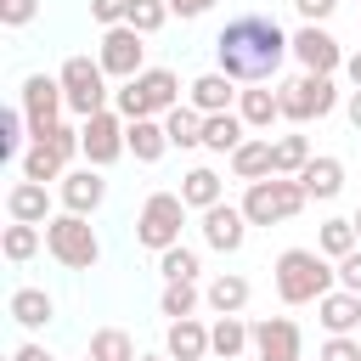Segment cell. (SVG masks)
<instances>
[{
	"instance_id": "cell-27",
	"label": "cell",
	"mask_w": 361,
	"mask_h": 361,
	"mask_svg": "<svg viewBox=\"0 0 361 361\" xmlns=\"http://www.w3.org/2000/svg\"><path fill=\"white\" fill-rule=\"evenodd\" d=\"M231 175H237V180H265V175H276V169H271V135H248V141L231 152Z\"/></svg>"
},
{
	"instance_id": "cell-30",
	"label": "cell",
	"mask_w": 361,
	"mask_h": 361,
	"mask_svg": "<svg viewBox=\"0 0 361 361\" xmlns=\"http://www.w3.org/2000/svg\"><path fill=\"white\" fill-rule=\"evenodd\" d=\"M164 130H169V147H203V113L186 102V107H169L164 113Z\"/></svg>"
},
{
	"instance_id": "cell-14",
	"label": "cell",
	"mask_w": 361,
	"mask_h": 361,
	"mask_svg": "<svg viewBox=\"0 0 361 361\" xmlns=\"http://www.w3.org/2000/svg\"><path fill=\"white\" fill-rule=\"evenodd\" d=\"M203 243L214 248V254H237L243 243H248V214H243V203H214V209H203Z\"/></svg>"
},
{
	"instance_id": "cell-25",
	"label": "cell",
	"mask_w": 361,
	"mask_h": 361,
	"mask_svg": "<svg viewBox=\"0 0 361 361\" xmlns=\"http://www.w3.org/2000/svg\"><path fill=\"white\" fill-rule=\"evenodd\" d=\"M243 350H254V327H243V316H220V322L209 327V355L237 361Z\"/></svg>"
},
{
	"instance_id": "cell-2",
	"label": "cell",
	"mask_w": 361,
	"mask_h": 361,
	"mask_svg": "<svg viewBox=\"0 0 361 361\" xmlns=\"http://www.w3.org/2000/svg\"><path fill=\"white\" fill-rule=\"evenodd\" d=\"M271 276H276V299L282 305H316L322 293H333L338 265L322 248H282L276 265H271Z\"/></svg>"
},
{
	"instance_id": "cell-35",
	"label": "cell",
	"mask_w": 361,
	"mask_h": 361,
	"mask_svg": "<svg viewBox=\"0 0 361 361\" xmlns=\"http://www.w3.org/2000/svg\"><path fill=\"white\" fill-rule=\"evenodd\" d=\"M68 175V164L45 147V141H28V152H23V180H62Z\"/></svg>"
},
{
	"instance_id": "cell-44",
	"label": "cell",
	"mask_w": 361,
	"mask_h": 361,
	"mask_svg": "<svg viewBox=\"0 0 361 361\" xmlns=\"http://www.w3.org/2000/svg\"><path fill=\"white\" fill-rule=\"evenodd\" d=\"M11 361H56V355H51L45 344H34V338H28V344H17V350H11Z\"/></svg>"
},
{
	"instance_id": "cell-48",
	"label": "cell",
	"mask_w": 361,
	"mask_h": 361,
	"mask_svg": "<svg viewBox=\"0 0 361 361\" xmlns=\"http://www.w3.org/2000/svg\"><path fill=\"white\" fill-rule=\"evenodd\" d=\"M350 220H355V231H361V209H355V214H350Z\"/></svg>"
},
{
	"instance_id": "cell-18",
	"label": "cell",
	"mask_w": 361,
	"mask_h": 361,
	"mask_svg": "<svg viewBox=\"0 0 361 361\" xmlns=\"http://www.w3.org/2000/svg\"><path fill=\"white\" fill-rule=\"evenodd\" d=\"M6 214H11V220H28V226H45V220H51V192H45V180H17V186L6 192Z\"/></svg>"
},
{
	"instance_id": "cell-5",
	"label": "cell",
	"mask_w": 361,
	"mask_h": 361,
	"mask_svg": "<svg viewBox=\"0 0 361 361\" xmlns=\"http://www.w3.org/2000/svg\"><path fill=\"white\" fill-rule=\"evenodd\" d=\"M45 248H51V259L68 265V271H90V265L102 259V243H96V231H90V214H73V209H62V214L45 220Z\"/></svg>"
},
{
	"instance_id": "cell-21",
	"label": "cell",
	"mask_w": 361,
	"mask_h": 361,
	"mask_svg": "<svg viewBox=\"0 0 361 361\" xmlns=\"http://www.w3.org/2000/svg\"><path fill=\"white\" fill-rule=\"evenodd\" d=\"M248 141V124H243V113L231 107V113H203V147L209 152H237Z\"/></svg>"
},
{
	"instance_id": "cell-3",
	"label": "cell",
	"mask_w": 361,
	"mask_h": 361,
	"mask_svg": "<svg viewBox=\"0 0 361 361\" xmlns=\"http://www.w3.org/2000/svg\"><path fill=\"white\" fill-rule=\"evenodd\" d=\"M113 107L124 118H164L169 107H180V79L169 68H141L135 79H124L113 90Z\"/></svg>"
},
{
	"instance_id": "cell-39",
	"label": "cell",
	"mask_w": 361,
	"mask_h": 361,
	"mask_svg": "<svg viewBox=\"0 0 361 361\" xmlns=\"http://www.w3.org/2000/svg\"><path fill=\"white\" fill-rule=\"evenodd\" d=\"M39 17V0H0V23L6 28H28Z\"/></svg>"
},
{
	"instance_id": "cell-45",
	"label": "cell",
	"mask_w": 361,
	"mask_h": 361,
	"mask_svg": "<svg viewBox=\"0 0 361 361\" xmlns=\"http://www.w3.org/2000/svg\"><path fill=\"white\" fill-rule=\"evenodd\" d=\"M169 11L175 17H203V11H214V0H169Z\"/></svg>"
},
{
	"instance_id": "cell-7",
	"label": "cell",
	"mask_w": 361,
	"mask_h": 361,
	"mask_svg": "<svg viewBox=\"0 0 361 361\" xmlns=\"http://www.w3.org/2000/svg\"><path fill=\"white\" fill-rule=\"evenodd\" d=\"M180 226H186V197L180 192H152L141 203V214H135V243L164 254V248L180 243Z\"/></svg>"
},
{
	"instance_id": "cell-17",
	"label": "cell",
	"mask_w": 361,
	"mask_h": 361,
	"mask_svg": "<svg viewBox=\"0 0 361 361\" xmlns=\"http://www.w3.org/2000/svg\"><path fill=\"white\" fill-rule=\"evenodd\" d=\"M316 322H322L327 333H355V327H361V293H350V288L322 293V299H316Z\"/></svg>"
},
{
	"instance_id": "cell-20",
	"label": "cell",
	"mask_w": 361,
	"mask_h": 361,
	"mask_svg": "<svg viewBox=\"0 0 361 361\" xmlns=\"http://www.w3.org/2000/svg\"><path fill=\"white\" fill-rule=\"evenodd\" d=\"M299 186H305V197H322V203H333L338 192H344V164L338 158H310L305 169H299Z\"/></svg>"
},
{
	"instance_id": "cell-41",
	"label": "cell",
	"mask_w": 361,
	"mask_h": 361,
	"mask_svg": "<svg viewBox=\"0 0 361 361\" xmlns=\"http://www.w3.org/2000/svg\"><path fill=\"white\" fill-rule=\"evenodd\" d=\"M90 17H96L102 28H118V23L130 17V0H90Z\"/></svg>"
},
{
	"instance_id": "cell-33",
	"label": "cell",
	"mask_w": 361,
	"mask_h": 361,
	"mask_svg": "<svg viewBox=\"0 0 361 361\" xmlns=\"http://www.w3.org/2000/svg\"><path fill=\"white\" fill-rule=\"evenodd\" d=\"M197 271H203V259H197V248H186V243H175V248L158 254V276H164V282H197Z\"/></svg>"
},
{
	"instance_id": "cell-43",
	"label": "cell",
	"mask_w": 361,
	"mask_h": 361,
	"mask_svg": "<svg viewBox=\"0 0 361 361\" xmlns=\"http://www.w3.org/2000/svg\"><path fill=\"white\" fill-rule=\"evenodd\" d=\"M293 11H299L305 23H327V17L338 11V0H293Z\"/></svg>"
},
{
	"instance_id": "cell-22",
	"label": "cell",
	"mask_w": 361,
	"mask_h": 361,
	"mask_svg": "<svg viewBox=\"0 0 361 361\" xmlns=\"http://www.w3.org/2000/svg\"><path fill=\"white\" fill-rule=\"evenodd\" d=\"M124 141H130L135 164H158V158L169 152V130H164V118H130Z\"/></svg>"
},
{
	"instance_id": "cell-10",
	"label": "cell",
	"mask_w": 361,
	"mask_h": 361,
	"mask_svg": "<svg viewBox=\"0 0 361 361\" xmlns=\"http://www.w3.org/2000/svg\"><path fill=\"white\" fill-rule=\"evenodd\" d=\"M17 107L28 113V135L39 141V135L62 118V107H68L62 79H51V73H28V79H23V90H17Z\"/></svg>"
},
{
	"instance_id": "cell-15",
	"label": "cell",
	"mask_w": 361,
	"mask_h": 361,
	"mask_svg": "<svg viewBox=\"0 0 361 361\" xmlns=\"http://www.w3.org/2000/svg\"><path fill=\"white\" fill-rule=\"evenodd\" d=\"M56 197H62V209H73V214H96L102 197H107V180H102L96 164H85V169H68V175L56 180Z\"/></svg>"
},
{
	"instance_id": "cell-32",
	"label": "cell",
	"mask_w": 361,
	"mask_h": 361,
	"mask_svg": "<svg viewBox=\"0 0 361 361\" xmlns=\"http://www.w3.org/2000/svg\"><path fill=\"white\" fill-rule=\"evenodd\" d=\"M310 158H316V152H310L305 135H276V141H271V169H276V175H299Z\"/></svg>"
},
{
	"instance_id": "cell-6",
	"label": "cell",
	"mask_w": 361,
	"mask_h": 361,
	"mask_svg": "<svg viewBox=\"0 0 361 361\" xmlns=\"http://www.w3.org/2000/svg\"><path fill=\"white\" fill-rule=\"evenodd\" d=\"M56 79H62V96H68V113H73V118H90V113L113 107V90H107V68H102V56H68Z\"/></svg>"
},
{
	"instance_id": "cell-34",
	"label": "cell",
	"mask_w": 361,
	"mask_h": 361,
	"mask_svg": "<svg viewBox=\"0 0 361 361\" xmlns=\"http://www.w3.org/2000/svg\"><path fill=\"white\" fill-rule=\"evenodd\" d=\"M90 355H96V361H141V355H135V338H130L124 327H96V333H90Z\"/></svg>"
},
{
	"instance_id": "cell-8",
	"label": "cell",
	"mask_w": 361,
	"mask_h": 361,
	"mask_svg": "<svg viewBox=\"0 0 361 361\" xmlns=\"http://www.w3.org/2000/svg\"><path fill=\"white\" fill-rule=\"evenodd\" d=\"M282 118H293V124H310V118H327L333 107H338V90H333V73H299V79H288L282 90Z\"/></svg>"
},
{
	"instance_id": "cell-37",
	"label": "cell",
	"mask_w": 361,
	"mask_h": 361,
	"mask_svg": "<svg viewBox=\"0 0 361 361\" xmlns=\"http://www.w3.org/2000/svg\"><path fill=\"white\" fill-rule=\"evenodd\" d=\"M169 17H175V11H169V0H130V17H124V23H130L135 34H158Z\"/></svg>"
},
{
	"instance_id": "cell-19",
	"label": "cell",
	"mask_w": 361,
	"mask_h": 361,
	"mask_svg": "<svg viewBox=\"0 0 361 361\" xmlns=\"http://www.w3.org/2000/svg\"><path fill=\"white\" fill-rule=\"evenodd\" d=\"M164 350H169V361H209V327H203L197 316H180V322H169V338H164Z\"/></svg>"
},
{
	"instance_id": "cell-11",
	"label": "cell",
	"mask_w": 361,
	"mask_h": 361,
	"mask_svg": "<svg viewBox=\"0 0 361 361\" xmlns=\"http://www.w3.org/2000/svg\"><path fill=\"white\" fill-rule=\"evenodd\" d=\"M141 39H147V34H135L130 23L102 28V51H96V56H102L107 79H118V85H124V79H135V73L147 68V45H141Z\"/></svg>"
},
{
	"instance_id": "cell-40",
	"label": "cell",
	"mask_w": 361,
	"mask_h": 361,
	"mask_svg": "<svg viewBox=\"0 0 361 361\" xmlns=\"http://www.w3.org/2000/svg\"><path fill=\"white\" fill-rule=\"evenodd\" d=\"M322 361H361V338H350V333H333V338L322 344Z\"/></svg>"
},
{
	"instance_id": "cell-12",
	"label": "cell",
	"mask_w": 361,
	"mask_h": 361,
	"mask_svg": "<svg viewBox=\"0 0 361 361\" xmlns=\"http://www.w3.org/2000/svg\"><path fill=\"white\" fill-rule=\"evenodd\" d=\"M254 361H305V333L293 316L254 322Z\"/></svg>"
},
{
	"instance_id": "cell-29",
	"label": "cell",
	"mask_w": 361,
	"mask_h": 361,
	"mask_svg": "<svg viewBox=\"0 0 361 361\" xmlns=\"http://www.w3.org/2000/svg\"><path fill=\"white\" fill-rule=\"evenodd\" d=\"M39 243H45V226H28V220H11V226H6V237H0V254H6L11 265H28V259L39 254Z\"/></svg>"
},
{
	"instance_id": "cell-1",
	"label": "cell",
	"mask_w": 361,
	"mask_h": 361,
	"mask_svg": "<svg viewBox=\"0 0 361 361\" xmlns=\"http://www.w3.org/2000/svg\"><path fill=\"white\" fill-rule=\"evenodd\" d=\"M293 56V34H282L276 17L265 11H243L214 34V62L220 73H231L237 85H265L276 79V68Z\"/></svg>"
},
{
	"instance_id": "cell-49",
	"label": "cell",
	"mask_w": 361,
	"mask_h": 361,
	"mask_svg": "<svg viewBox=\"0 0 361 361\" xmlns=\"http://www.w3.org/2000/svg\"><path fill=\"white\" fill-rule=\"evenodd\" d=\"M141 361H164V355H141Z\"/></svg>"
},
{
	"instance_id": "cell-36",
	"label": "cell",
	"mask_w": 361,
	"mask_h": 361,
	"mask_svg": "<svg viewBox=\"0 0 361 361\" xmlns=\"http://www.w3.org/2000/svg\"><path fill=\"white\" fill-rule=\"evenodd\" d=\"M197 282H164V299H158V310L169 316V322H180V316H197Z\"/></svg>"
},
{
	"instance_id": "cell-38",
	"label": "cell",
	"mask_w": 361,
	"mask_h": 361,
	"mask_svg": "<svg viewBox=\"0 0 361 361\" xmlns=\"http://www.w3.org/2000/svg\"><path fill=\"white\" fill-rule=\"evenodd\" d=\"M23 141H34V135H28V113H23V107H6V113H0V152H6V158H11V152H28Z\"/></svg>"
},
{
	"instance_id": "cell-4",
	"label": "cell",
	"mask_w": 361,
	"mask_h": 361,
	"mask_svg": "<svg viewBox=\"0 0 361 361\" xmlns=\"http://www.w3.org/2000/svg\"><path fill=\"white\" fill-rule=\"evenodd\" d=\"M305 203H310V197H305L299 175H265V180H248V192H243L248 226H282V220H293Z\"/></svg>"
},
{
	"instance_id": "cell-13",
	"label": "cell",
	"mask_w": 361,
	"mask_h": 361,
	"mask_svg": "<svg viewBox=\"0 0 361 361\" xmlns=\"http://www.w3.org/2000/svg\"><path fill=\"white\" fill-rule=\"evenodd\" d=\"M293 56H299L305 73H333V68H344V51H338V39H333L322 23H299V28H293Z\"/></svg>"
},
{
	"instance_id": "cell-26",
	"label": "cell",
	"mask_w": 361,
	"mask_h": 361,
	"mask_svg": "<svg viewBox=\"0 0 361 361\" xmlns=\"http://www.w3.org/2000/svg\"><path fill=\"white\" fill-rule=\"evenodd\" d=\"M237 113H243V124H248V130H271V124L282 118V96H276V90H265V85H254V90H243V96H237Z\"/></svg>"
},
{
	"instance_id": "cell-9",
	"label": "cell",
	"mask_w": 361,
	"mask_h": 361,
	"mask_svg": "<svg viewBox=\"0 0 361 361\" xmlns=\"http://www.w3.org/2000/svg\"><path fill=\"white\" fill-rule=\"evenodd\" d=\"M85 124V164H96V169H107V164H118L124 152H130V141H124V130H130V118L118 113V107H102V113H90V118H79Z\"/></svg>"
},
{
	"instance_id": "cell-28",
	"label": "cell",
	"mask_w": 361,
	"mask_h": 361,
	"mask_svg": "<svg viewBox=\"0 0 361 361\" xmlns=\"http://www.w3.org/2000/svg\"><path fill=\"white\" fill-rule=\"evenodd\" d=\"M180 197H186V209H197V214H203V209H214V203L226 197V186H220V175H214L209 164H197V169H186V175H180Z\"/></svg>"
},
{
	"instance_id": "cell-16",
	"label": "cell",
	"mask_w": 361,
	"mask_h": 361,
	"mask_svg": "<svg viewBox=\"0 0 361 361\" xmlns=\"http://www.w3.org/2000/svg\"><path fill=\"white\" fill-rule=\"evenodd\" d=\"M186 90H192V107H197V113H231V102L243 96V90H237V79H231V73H220V68H214V73H197Z\"/></svg>"
},
{
	"instance_id": "cell-23",
	"label": "cell",
	"mask_w": 361,
	"mask_h": 361,
	"mask_svg": "<svg viewBox=\"0 0 361 361\" xmlns=\"http://www.w3.org/2000/svg\"><path fill=\"white\" fill-rule=\"evenodd\" d=\"M6 310H11V322L28 327V333H39V327L56 316V305H51L45 288H11V305H6Z\"/></svg>"
},
{
	"instance_id": "cell-24",
	"label": "cell",
	"mask_w": 361,
	"mask_h": 361,
	"mask_svg": "<svg viewBox=\"0 0 361 361\" xmlns=\"http://www.w3.org/2000/svg\"><path fill=\"white\" fill-rule=\"evenodd\" d=\"M203 305H209L214 316H237V310L248 305V276H237V271H220V276L203 288Z\"/></svg>"
},
{
	"instance_id": "cell-42",
	"label": "cell",
	"mask_w": 361,
	"mask_h": 361,
	"mask_svg": "<svg viewBox=\"0 0 361 361\" xmlns=\"http://www.w3.org/2000/svg\"><path fill=\"white\" fill-rule=\"evenodd\" d=\"M338 288H350V293H361V248H350V254L338 259Z\"/></svg>"
},
{
	"instance_id": "cell-31",
	"label": "cell",
	"mask_w": 361,
	"mask_h": 361,
	"mask_svg": "<svg viewBox=\"0 0 361 361\" xmlns=\"http://www.w3.org/2000/svg\"><path fill=\"white\" fill-rule=\"evenodd\" d=\"M316 248L338 265L350 248H361V231H355V220H322V231H316Z\"/></svg>"
},
{
	"instance_id": "cell-46",
	"label": "cell",
	"mask_w": 361,
	"mask_h": 361,
	"mask_svg": "<svg viewBox=\"0 0 361 361\" xmlns=\"http://www.w3.org/2000/svg\"><path fill=\"white\" fill-rule=\"evenodd\" d=\"M344 73H350V85L361 90V51H355V56H344Z\"/></svg>"
},
{
	"instance_id": "cell-47",
	"label": "cell",
	"mask_w": 361,
	"mask_h": 361,
	"mask_svg": "<svg viewBox=\"0 0 361 361\" xmlns=\"http://www.w3.org/2000/svg\"><path fill=\"white\" fill-rule=\"evenodd\" d=\"M344 113H350V124L361 130V90H350V102H344Z\"/></svg>"
},
{
	"instance_id": "cell-50",
	"label": "cell",
	"mask_w": 361,
	"mask_h": 361,
	"mask_svg": "<svg viewBox=\"0 0 361 361\" xmlns=\"http://www.w3.org/2000/svg\"><path fill=\"white\" fill-rule=\"evenodd\" d=\"M85 361H96V355H85Z\"/></svg>"
},
{
	"instance_id": "cell-51",
	"label": "cell",
	"mask_w": 361,
	"mask_h": 361,
	"mask_svg": "<svg viewBox=\"0 0 361 361\" xmlns=\"http://www.w3.org/2000/svg\"><path fill=\"white\" fill-rule=\"evenodd\" d=\"M209 361H220V355H209Z\"/></svg>"
}]
</instances>
